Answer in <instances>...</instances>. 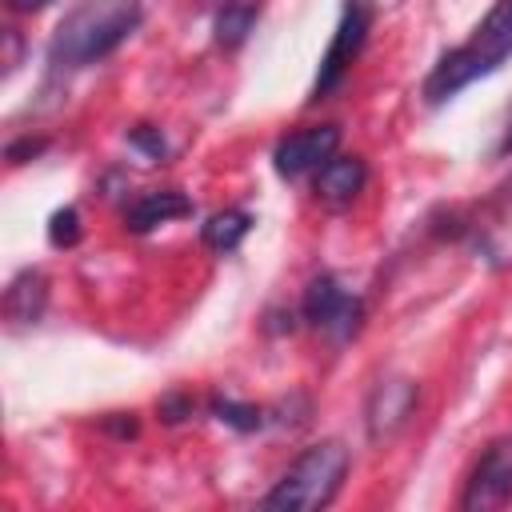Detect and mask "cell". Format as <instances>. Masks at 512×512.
<instances>
[{
    "label": "cell",
    "mask_w": 512,
    "mask_h": 512,
    "mask_svg": "<svg viewBox=\"0 0 512 512\" xmlns=\"http://www.w3.org/2000/svg\"><path fill=\"white\" fill-rule=\"evenodd\" d=\"M140 16H144L140 0H80L56 24L48 60L56 68H88L104 60L112 48H120L136 32Z\"/></svg>",
    "instance_id": "1"
},
{
    "label": "cell",
    "mask_w": 512,
    "mask_h": 512,
    "mask_svg": "<svg viewBox=\"0 0 512 512\" xmlns=\"http://www.w3.org/2000/svg\"><path fill=\"white\" fill-rule=\"evenodd\" d=\"M508 56H512V0H496L488 8V16L480 20V28L460 48H452L448 56H440V64L428 72L424 100L428 104H444L464 84L496 72Z\"/></svg>",
    "instance_id": "2"
},
{
    "label": "cell",
    "mask_w": 512,
    "mask_h": 512,
    "mask_svg": "<svg viewBox=\"0 0 512 512\" xmlns=\"http://www.w3.org/2000/svg\"><path fill=\"white\" fill-rule=\"evenodd\" d=\"M348 472V448L340 440H320L304 448L292 468L276 480V488L264 496V508L272 512H316L332 504Z\"/></svg>",
    "instance_id": "3"
},
{
    "label": "cell",
    "mask_w": 512,
    "mask_h": 512,
    "mask_svg": "<svg viewBox=\"0 0 512 512\" xmlns=\"http://www.w3.org/2000/svg\"><path fill=\"white\" fill-rule=\"evenodd\" d=\"M300 312H304V320H308L312 328L328 332L332 340L356 336V328H360V320H364V304H360L332 272H320V276L308 280L304 300H300Z\"/></svg>",
    "instance_id": "4"
},
{
    "label": "cell",
    "mask_w": 512,
    "mask_h": 512,
    "mask_svg": "<svg viewBox=\"0 0 512 512\" xmlns=\"http://www.w3.org/2000/svg\"><path fill=\"white\" fill-rule=\"evenodd\" d=\"M368 28H372V0H344V12H340V24L328 40V52L320 60V72H316V84H312V100L328 96L352 68V60L360 56L364 40H368Z\"/></svg>",
    "instance_id": "5"
},
{
    "label": "cell",
    "mask_w": 512,
    "mask_h": 512,
    "mask_svg": "<svg viewBox=\"0 0 512 512\" xmlns=\"http://www.w3.org/2000/svg\"><path fill=\"white\" fill-rule=\"evenodd\" d=\"M508 500H512V436H500L480 452V460L464 484L460 508L492 512V508H504Z\"/></svg>",
    "instance_id": "6"
},
{
    "label": "cell",
    "mask_w": 512,
    "mask_h": 512,
    "mask_svg": "<svg viewBox=\"0 0 512 512\" xmlns=\"http://www.w3.org/2000/svg\"><path fill=\"white\" fill-rule=\"evenodd\" d=\"M336 144H340V128L336 124H316V128H300L292 136H284L272 152V164L284 180H300L308 172H320L324 160L336 156Z\"/></svg>",
    "instance_id": "7"
},
{
    "label": "cell",
    "mask_w": 512,
    "mask_h": 512,
    "mask_svg": "<svg viewBox=\"0 0 512 512\" xmlns=\"http://www.w3.org/2000/svg\"><path fill=\"white\" fill-rule=\"evenodd\" d=\"M416 408V384L408 376H388L372 388L368 408H364V424L372 440H388L396 428H404V420Z\"/></svg>",
    "instance_id": "8"
},
{
    "label": "cell",
    "mask_w": 512,
    "mask_h": 512,
    "mask_svg": "<svg viewBox=\"0 0 512 512\" xmlns=\"http://www.w3.org/2000/svg\"><path fill=\"white\" fill-rule=\"evenodd\" d=\"M192 216V200L176 188H156V192H140L128 208H124V228L128 232H152L156 224Z\"/></svg>",
    "instance_id": "9"
},
{
    "label": "cell",
    "mask_w": 512,
    "mask_h": 512,
    "mask_svg": "<svg viewBox=\"0 0 512 512\" xmlns=\"http://www.w3.org/2000/svg\"><path fill=\"white\" fill-rule=\"evenodd\" d=\"M364 180H368V168H364L360 156H332L316 172V196L328 208H344V204H352L360 196Z\"/></svg>",
    "instance_id": "10"
},
{
    "label": "cell",
    "mask_w": 512,
    "mask_h": 512,
    "mask_svg": "<svg viewBox=\"0 0 512 512\" xmlns=\"http://www.w3.org/2000/svg\"><path fill=\"white\" fill-rule=\"evenodd\" d=\"M44 304H48V280L36 268H24L4 292V312L12 324H36Z\"/></svg>",
    "instance_id": "11"
},
{
    "label": "cell",
    "mask_w": 512,
    "mask_h": 512,
    "mask_svg": "<svg viewBox=\"0 0 512 512\" xmlns=\"http://www.w3.org/2000/svg\"><path fill=\"white\" fill-rule=\"evenodd\" d=\"M252 232V216L244 212V208H224V212H216V216H208V224H204V244L212 248V252H232V248H240V240Z\"/></svg>",
    "instance_id": "12"
},
{
    "label": "cell",
    "mask_w": 512,
    "mask_h": 512,
    "mask_svg": "<svg viewBox=\"0 0 512 512\" xmlns=\"http://www.w3.org/2000/svg\"><path fill=\"white\" fill-rule=\"evenodd\" d=\"M256 24V4L248 0H236V4H224V12L216 16V44L224 48H236Z\"/></svg>",
    "instance_id": "13"
},
{
    "label": "cell",
    "mask_w": 512,
    "mask_h": 512,
    "mask_svg": "<svg viewBox=\"0 0 512 512\" xmlns=\"http://www.w3.org/2000/svg\"><path fill=\"white\" fill-rule=\"evenodd\" d=\"M212 416L224 420V424H232L236 432H256V428L264 424V412H260L256 404H236V400H228V396H216V400H212Z\"/></svg>",
    "instance_id": "14"
},
{
    "label": "cell",
    "mask_w": 512,
    "mask_h": 512,
    "mask_svg": "<svg viewBox=\"0 0 512 512\" xmlns=\"http://www.w3.org/2000/svg\"><path fill=\"white\" fill-rule=\"evenodd\" d=\"M48 240L56 248H72L80 240V212L76 208H56L48 220Z\"/></svg>",
    "instance_id": "15"
},
{
    "label": "cell",
    "mask_w": 512,
    "mask_h": 512,
    "mask_svg": "<svg viewBox=\"0 0 512 512\" xmlns=\"http://www.w3.org/2000/svg\"><path fill=\"white\" fill-rule=\"evenodd\" d=\"M160 416H164L168 424H180L184 416H192V400H188V396H180V392H172V396H164V400H160Z\"/></svg>",
    "instance_id": "16"
},
{
    "label": "cell",
    "mask_w": 512,
    "mask_h": 512,
    "mask_svg": "<svg viewBox=\"0 0 512 512\" xmlns=\"http://www.w3.org/2000/svg\"><path fill=\"white\" fill-rule=\"evenodd\" d=\"M132 144H136V148H144V152H148V156H156V160L164 156V140H160V132H156V128H148V124L132 128Z\"/></svg>",
    "instance_id": "17"
},
{
    "label": "cell",
    "mask_w": 512,
    "mask_h": 512,
    "mask_svg": "<svg viewBox=\"0 0 512 512\" xmlns=\"http://www.w3.org/2000/svg\"><path fill=\"white\" fill-rule=\"evenodd\" d=\"M40 152H44V140L24 136V140L8 144V164H24V160H32V156H40Z\"/></svg>",
    "instance_id": "18"
},
{
    "label": "cell",
    "mask_w": 512,
    "mask_h": 512,
    "mask_svg": "<svg viewBox=\"0 0 512 512\" xmlns=\"http://www.w3.org/2000/svg\"><path fill=\"white\" fill-rule=\"evenodd\" d=\"M4 44H8V48H4V72H12V68L20 64V36H16V28L4 32Z\"/></svg>",
    "instance_id": "19"
},
{
    "label": "cell",
    "mask_w": 512,
    "mask_h": 512,
    "mask_svg": "<svg viewBox=\"0 0 512 512\" xmlns=\"http://www.w3.org/2000/svg\"><path fill=\"white\" fill-rule=\"evenodd\" d=\"M44 4H48V0H8L12 12H40Z\"/></svg>",
    "instance_id": "20"
},
{
    "label": "cell",
    "mask_w": 512,
    "mask_h": 512,
    "mask_svg": "<svg viewBox=\"0 0 512 512\" xmlns=\"http://www.w3.org/2000/svg\"><path fill=\"white\" fill-rule=\"evenodd\" d=\"M500 152H512V120H508V132H504V140H500Z\"/></svg>",
    "instance_id": "21"
}]
</instances>
